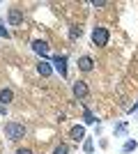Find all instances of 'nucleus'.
<instances>
[{"mask_svg":"<svg viewBox=\"0 0 138 154\" xmlns=\"http://www.w3.org/2000/svg\"><path fill=\"white\" fill-rule=\"evenodd\" d=\"M5 134L9 140H21V138H26V127L21 122H7L5 124Z\"/></svg>","mask_w":138,"mask_h":154,"instance_id":"1","label":"nucleus"},{"mask_svg":"<svg viewBox=\"0 0 138 154\" xmlns=\"http://www.w3.org/2000/svg\"><path fill=\"white\" fill-rule=\"evenodd\" d=\"M108 39H111V32H108V28L97 26L94 30H92V44H94V46H106V44H108Z\"/></svg>","mask_w":138,"mask_h":154,"instance_id":"2","label":"nucleus"},{"mask_svg":"<svg viewBox=\"0 0 138 154\" xmlns=\"http://www.w3.org/2000/svg\"><path fill=\"white\" fill-rule=\"evenodd\" d=\"M7 23L9 26H21L23 23V9H19V7H9V12H7Z\"/></svg>","mask_w":138,"mask_h":154,"instance_id":"3","label":"nucleus"},{"mask_svg":"<svg viewBox=\"0 0 138 154\" xmlns=\"http://www.w3.org/2000/svg\"><path fill=\"white\" fill-rule=\"evenodd\" d=\"M51 64L55 67V71H60L62 78H67V55H53Z\"/></svg>","mask_w":138,"mask_h":154,"instance_id":"4","label":"nucleus"},{"mask_svg":"<svg viewBox=\"0 0 138 154\" xmlns=\"http://www.w3.org/2000/svg\"><path fill=\"white\" fill-rule=\"evenodd\" d=\"M32 51L37 53V55H41V60L48 58V42H44V39H35L32 42Z\"/></svg>","mask_w":138,"mask_h":154,"instance_id":"5","label":"nucleus"},{"mask_svg":"<svg viewBox=\"0 0 138 154\" xmlns=\"http://www.w3.org/2000/svg\"><path fill=\"white\" fill-rule=\"evenodd\" d=\"M72 92H74V97H76V99H85V97L90 94V88L85 85V81H76V83H74V88H72Z\"/></svg>","mask_w":138,"mask_h":154,"instance_id":"6","label":"nucleus"},{"mask_svg":"<svg viewBox=\"0 0 138 154\" xmlns=\"http://www.w3.org/2000/svg\"><path fill=\"white\" fill-rule=\"evenodd\" d=\"M37 71H39V76L48 78V76L53 74V67H51V62H48V60H39V64H37Z\"/></svg>","mask_w":138,"mask_h":154,"instance_id":"7","label":"nucleus"},{"mask_svg":"<svg viewBox=\"0 0 138 154\" xmlns=\"http://www.w3.org/2000/svg\"><path fill=\"white\" fill-rule=\"evenodd\" d=\"M69 136H72V140H85V127H81V124H76V127H72V131H69Z\"/></svg>","mask_w":138,"mask_h":154,"instance_id":"8","label":"nucleus"},{"mask_svg":"<svg viewBox=\"0 0 138 154\" xmlns=\"http://www.w3.org/2000/svg\"><path fill=\"white\" fill-rule=\"evenodd\" d=\"M92 67H94V60L90 55H81L78 58V69L81 71H92Z\"/></svg>","mask_w":138,"mask_h":154,"instance_id":"9","label":"nucleus"},{"mask_svg":"<svg viewBox=\"0 0 138 154\" xmlns=\"http://www.w3.org/2000/svg\"><path fill=\"white\" fill-rule=\"evenodd\" d=\"M12 99H14V92L9 90V88H2V90H0V103H2V106H7Z\"/></svg>","mask_w":138,"mask_h":154,"instance_id":"10","label":"nucleus"},{"mask_svg":"<svg viewBox=\"0 0 138 154\" xmlns=\"http://www.w3.org/2000/svg\"><path fill=\"white\" fill-rule=\"evenodd\" d=\"M138 149V140H133V138H129V140L122 145V154H129V152H136Z\"/></svg>","mask_w":138,"mask_h":154,"instance_id":"11","label":"nucleus"},{"mask_svg":"<svg viewBox=\"0 0 138 154\" xmlns=\"http://www.w3.org/2000/svg\"><path fill=\"white\" fill-rule=\"evenodd\" d=\"M83 122H85V124H94V122H97V117L92 115V110H90V108L83 110Z\"/></svg>","mask_w":138,"mask_h":154,"instance_id":"12","label":"nucleus"},{"mask_svg":"<svg viewBox=\"0 0 138 154\" xmlns=\"http://www.w3.org/2000/svg\"><path fill=\"white\" fill-rule=\"evenodd\" d=\"M81 35H83V30H81L78 26H72V30H69V39H78Z\"/></svg>","mask_w":138,"mask_h":154,"instance_id":"13","label":"nucleus"},{"mask_svg":"<svg viewBox=\"0 0 138 154\" xmlns=\"http://www.w3.org/2000/svg\"><path fill=\"white\" fill-rule=\"evenodd\" d=\"M83 149L90 154L92 149H94V140H92V138H85V140H83Z\"/></svg>","mask_w":138,"mask_h":154,"instance_id":"14","label":"nucleus"},{"mask_svg":"<svg viewBox=\"0 0 138 154\" xmlns=\"http://www.w3.org/2000/svg\"><path fill=\"white\" fill-rule=\"evenodd\" d=\"M124 134H127V122H120L115 127V136H124Z\"/></svg>","mask_w":138,"mask_h":154,"instance_id":"15","label":"nucleus"},{"mask_svg":"<svg viewBox=\"0 0 138 154\" xmlns=\"http://www.w3.org/2000/svg\"><path fill=\"white\" fill-rule=\"evenodd\" d=\"M67 152H69V147H67L65 143H62V145H58V147L53 149V154H67Z\"/></svg>","mask_w":138,"mask_h":154,"instance_id":"16","label":"nucleus"},{"mask_svg":"<svg viewBox=\"0 0 138 154\" xmlns=\"http://www.w3.org/2000/svg\"><path fill=\"white\" fill-rule=\"evenodd\" d=\"M0 37H9V30L5 28V21L0 19Z\"/></svg>","mask_w":138,"mask_h":154,"instance_id":"17","label":"nucleus"},{"mask_svg":"<svg viewBox=\"0 0 138 154\" xmlns=\"http://www.w3.org/2000/svg\"><path fill=\"white\" fill-rule=\"evenodd\" d=\"M16 154H35L32 149H28V147H21V149H16Z\"/></svg>","mask_w":138,"mask_h":154,"instance_id":"18","label":"nucleus"},{"mask_svg":"<svg viewBox=\"0 0 138 154\" xmlns=\"http://www.w3.org/2000/svg\"><path fill=\"white\" fill-rule=\"evenodd\" d=\"M92 5H94V7H106V2H104V0H94Z\"/></svg>","mask_w":138,"mask_h":154,"instance_id":"19","label":"nucleus"},{"mask_svg":"<svg viewBox=\"0 0 138 154\" xmlns=\"http://www.w3.org/2000/svg\"><path fill=\"white\" fill-rule=\"evenodd\" d=\"M136 110H138V103H133L131 108H129V113H136Z\"/></svg>","mask_w":138,"mask_h":154,"instance_id":"20","label":"nucleus"}]
</instances>
